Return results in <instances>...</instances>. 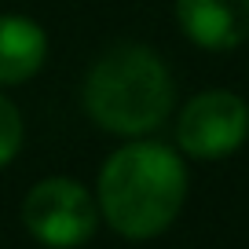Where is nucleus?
I'll use <instances>...</instances> for the list:
<instances>
[{"instance_id":"1","label":"nucleus","mask_w":249,"mask_h":249,"mask_svg":"<svg viewBox=\"0 0 249 249\" xmlns=\"http://www.w3.org/2000/svg\"><path fill=\"white\" fill-rule=\"evenodd\" d=\"M187 198V169L165 143L136 140L114 150L99 172V216L124 238H154L169 231Z\"/></svg>"},{"instance_id":"2","label":"nucleus","mask_w":249,"mask_h":249,"mask_svg":"<svg viewBox=\"0 0 249 249\" xmlns=\"http://www.w3.org/2000/svg\"><path fill=\"white\" fill-rule=\"evenodd\" d=\"M169 66L147 44H114L85 77V110L114 136H147L172 110Z\"/></svg>"},{"instance_id":"3","label":"nucleus","mask_w":249,"mask_h":249,"mask_svg":"<svg viewBox=\"0 0 249 249\" xmlns=\"http://www.w3.org/2000/svg\"><path fill=\"white\" fill-rule=\"evenodd\" d=\"M22 224L40 246L73 249L85 246L99 227V205L77 179L52 176L30 187L22 202Z\"/></svg>"},{"instance_id":"4","label":"nucleus","mask_w":249,"mask_h":249,"mask_svg":"<svg viewBox=\"0 0 249 249\" xmlns=\"http://www.w3.org/2000/svg\"><path fill=\"white\" fill-rule=\"evenodd\" d=\"M249 136V107L234 92H202L183 107L176 140L191 158H227Z\"/></svg>"},{"instance_id":"5","label":"nucleus","mask_w":249,"mask_h":249,"mask_svg":"<svg viewBox=\"0 0 249 249\" xmlns=\"http://www.w3.org/2000/svg\"><path fill=\"white\" fill-rule=\"evenodd\" d=\"M176 18L205 52H231L249 37V0H176Z\"/></svg>"},{"instance_id":"6","label":"nucleus","mask_w":249,"mask_h":249,"mask_svg":"<svg viewBox=\"0 0 249 249\" xmlns=\"http://www.w3.org/2000/svg\"><path fill=\"white\" fill-rule=\"evenodd\" d=\"M48 33L26 15H0V85H22L44 66Z\"/></svg>"},{"instance_id":"7","label":"nucleus","mask_w":249,"mask_h":249,"mask_svg":"<svg viewBox=\"0 0 249 249\" xmlns=\"http://www.w3.org/2000/svg\"><path fill=\"white\" fill-rule=\"evenodd\" d=\"M22 147V117L8 95H0V169L11 161Z\"/></svg>"}]
</instances>
